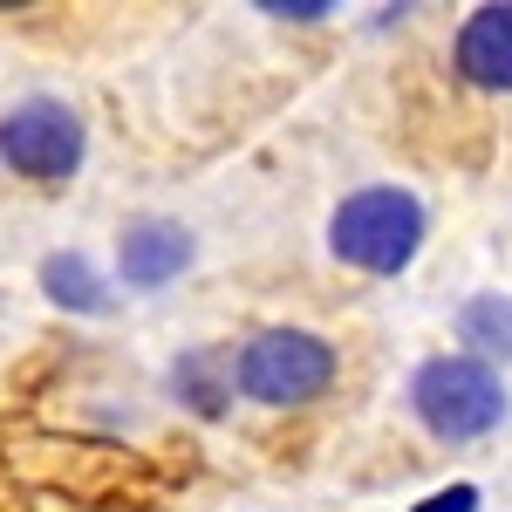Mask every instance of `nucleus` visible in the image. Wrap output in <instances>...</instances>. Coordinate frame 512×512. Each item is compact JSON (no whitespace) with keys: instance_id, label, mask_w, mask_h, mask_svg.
<instances>
[{"instance_id":"4","label":"nucleus","mask_w":512,"mask_h":512,"mask_svg":"<svg viewBox=\"0 0 512 512\" xmlns=\"http://www.w3.org/2000/svg\"><path fill=\"white\" fill-rule=\"evenodd\" d=\"M0 151H7V171L55 185V178H69L82 164V117L69 103H55V96H28V103L7 110Z\"/></svg>"},{"instance_id":"8","label":"nucleus","mask_w":512,"mask_h":512,"mask_svg":"<svg viewBox=\"0 0 512 512\" xmlns=\"http://www.w3.org/2000/svg\"><path fill=\"white\" fill-rule=\"evenodd\" d=\"M41 287H48V301H62V308H76V315H103V308H110L103 280H96V267H89L82 253H48V260H41Z\"/></svg>"},{"instance_id":"5","label":"nucleus","mask_w":512,"mask_h":512,"mask_svg":"<svg viewBox=\"0 0 512 512\" xmlns=\"http://www.w3.org/2000/svg\"><path fill=\"white\" fill-rule=\"evenodd\" d=\"M185 260H192V233L178 219H137L117 246V267L130 287H164Z\"/></svg>"},{"instance_id":"6","label":"nucleus","mask_w":512,"mask_h":512,"mask_svg":"<svg viewBox=\"0 0 512 512\" xmlns=\"http://www.w3.org/2000/svg\"><path fill=\"white\" fill-rule=\"evenodd\" d=\"M458 76L472 89H512V7H478L458 28Z\"/></svg>"},{"instance_id":"10","label":"nucleus","mask_w":512,"mask_h":512,"mask_svg":"<svg viewBox=\"0 0 512 512\" xmlns=\"http://www.w3.org/2000/svg\"><path fill=\"white\" fill-rule=\"evenodd\" d=\"M417 512H478V485H444V492H431Z\"/></svg>"},{"instance_id":"2","label":"nucleus","mask_w":512,"mask_h":512,"mask_svg":"<svg viewBox=\"0 0 512 512\" xmlns=\"http://www.w3.org/2000/svg\"><path fill=\"white\" fill-rule=\"evenodd\" d=\"M410 410H417V424L431 437L465 444V437L499 431V417H506V383H499L492 362H478V355H431V362L410 376Z\"/></svg>"},{"instance_id":"11","label":"nucleus","mask_w":512,"mask_h":512,"mask_svg":"<svg viewBox=\"0 0 512 512\" xmlns=\"http://www.w3.org/2000/svg\"><path fill=\"white\" fill-rule=\"evenodd\" d=\"M260 14H280V21H321V14H335L328 0H267Z\"/></svg>"},{"instance_id":"9","label":"nucleus","mask_w":512,"mask_h":512,"mask_svg":"<svg viewBox=\"0 0 512 512\" xmlns=\"http://www.w3.org/2000/svg\"><path fill=\"white\" fill-rule=\"evenodd\" d=\"M171 383L185 390V403H192L198 417H219V410H226V390L212 383V355H185V362L171 369Z\"/></svg>"},{"instance_id":"1","label":"nucleus","mask_w":512,"mask_h":512,"mask_svg":"<svg viewBox=\"0 0 512 512\" xmlns=\"http://www.w3.org/2000/svg\"><path fill=\"white\" fill-rule=\"evenodd\" d=\"M328 246H335V260H349L362 274H403L424 246V205L396 185L349 192L328 219Z\"/></svg>"},{"instance_id":"7","label":"nucleus","mask_w":512,"mask_h":512,"mask_svg":"<svg viewBox=\"0 0 512 512\" xmlns=\"http://www.w3.org/2000/svg\"><path fill=\"white\" fill-rule=\"evenodd\" d=\"M458 342H472L478 362H512V301L506 294H478L458 308Z\"/></svg>"},{"instance_id":"3","label":"nucleus","mask_w":512,"mask_h":512,"mask_svg":"<svg viewBox=\"0 0 512 512\" xmlns=\"http://www.w3.org/2000/svg\"><path fill=\"white\" fill-rule=\"evenodd\" d=\"M239 390L253 396V403H315L328 383H335V349L308 335V328H267V335H253L233 362Z\"/></svg>"}]
</instances>
